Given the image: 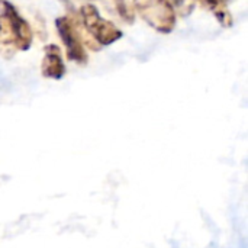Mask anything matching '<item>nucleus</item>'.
Returning a JSON list of instances; mask_svg holds the SVG:
<instances>
[{"mask_svg": "<svg viewBox=\"0 0 248 248\" xmlns=\"http://www.w3.org/2000/svg\"><path fill=\"white\" fill-rule=\"evenodd\" d=\"M44 74L46 77H52V78H60L64 74V64L61 62L58 54L46 55L45 62H44Z\"/></svg>", "mask_w": 248, "mask_h": 248, "instance_id": "obj_1", "label": "nucleus"}]
</instances>
